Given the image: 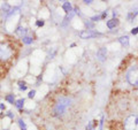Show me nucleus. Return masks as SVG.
Instances as JSON below:
<instances>
[{
    "mask_svg": "<svg viewBox=\"0 0 138 130\" xmlns=\"http://www.w3.org/2000/svg\"><path fill=\"white\" fill-rule=\"evenodd\" d=\"M73 103H74L73 98H70V97H66V96L59 97L52 108V115L55 119H63L67 115L68 110L73 107Z\"/></svg>",
    "mask_w": 138,
    "mask_h": 130,
    "instance_id": "obj_1",
    "label": "nucleus"
},
{
    "mask_svg": "<svg viewBox=\"0 0 138 130\" xmlns=\"http://www.w3.org/2000/svg\"><path fill=\"white\" fill-rule=\"evenodd\" d=\"M14 58V47L8 42H0V62L5 63Z\"/></svg>",
    "mask_w": 138,
    "mask_h": 130,
    "instance_id": "obj_2",
    "label": "nucleus"
},
{
    "mask_svg": "<svg viewBox=\"0 0 138 130\" xmlns=\"http://www.w3.org/2000/svg\"><path fill=\"white\" fill-rule=\"evenodd\" d=\"M124 130H138V115H129L123 121Z\"/></svg>",
    "mask_w": 138,
    "mask_h": 130,
    "instance_id": "obj_3",
    "label": "nucleus"
},
{
    "mask_svg": "<svg viewBox=\"0 0 138 130\" xmlns=\"http://www.w3.org/2000/svg\"><path fill=\"white\" fill-rule=\"evenodd\" d=\"M127 81L130 85L138 88V66H132L127 72Z\"/></svg>",
    "mask_w": 138,
    "mask_h": 130,
    "instance_id": "obj_4",
    "label": "nucleus"
},
{
    "mask_svg": "<svg viewBox=\"0 0 138 130\" xmlns=\"http://www.w3.org/2000/svg\"><path fill=\"white\" fill-rule=\"evenodd\" d=\"M98 36H101V33L94 30H83L80 33V37L82 39H91V38H96Z\"/></svg>",
    "mask_w": 138,
    "mask_h": 130,
    "instance_id": "obj_5",
    "label": "nucleus"
},
{
    "mask_svg": "<svg viewBox=\"0 0 138 130\" xmlns=\"http://www.w3.org/2000/svg\"><path fill=\"white\" fill-rule=\"evenodd\" d=\"M107 47H100L98 51H97V60L100 61V62H105L106 61V58H107Z\"/></svg>",
    "mask_w": 138,
    "mask_h": 130,
    "instance_id": "obj_6",
    "label": "nucleus"
},
{
    "mask_svg": "<svg viewBox=\"0 0 138 130\" xmlns=\"http://www.w3.org/2000/svg\"><path fill=\"white\" fill-rule=\"evenodd\" d=\"M28 32H29L28 28H25V26H19L15 29V35H17L21 39L23 38V37L28 36Z\"/></svg>",
    "mask_w": 138,
    "mask_h": 130,
    "instance_id": "obj_7",
    "label": "nucleus"
},
{
    "mask_svg": "<svg viewBox=\"0 0 138 130\" xmlns=\"http://www.w3.org/2000/svg\"><path fill=\"white\" fill-rule=\"evenodd\" d=\"M61 7H62V9L64 11L66 15L74 11V7H73V5H71V2H69V1H63V4H62Z\"/></svg>",
    "mask_w": 138,
    "mask_h": 130,
    "instance_id": "obj_8",
    "label": "nucleus"
},
{
    "mask_svg": "<svg viewBox=\"0 0 138 130\" xmlns=\"http://www.w3.org/2000/svg\"><path fill=\"white\" fill-rule=\"evenodd\" d=\"M119 24H120V21L117 19H111V20H108L106 22V26L108 29H115Z\"/></svg>",
    "mask_w": 138,
    "mask_h": 130,
    "instance_id": "obj_9",
    "label": "nucleus"
},
{
    "mask_svg": "<svg viewBox=\"0 0 138 130\" xmlns=\"http://www.w3.org/2000/svg\"><path fill=\"white\" fill-rule=\"evenodd\" d=\"M24 104H25V99L24 98H19V99H16L14 106H15L19 110H22V109L24 108Z\"/></svg>",
    "mask_w": 138,
    "mask_h": 130,
    "instance_id": "obj_10",
    "label": "nucleus"
},
{
    "mask_svg": "<svg viewBox=\"0 0 138 130\" xmlns=\"http://www.w3.org/2000/svg\"><path fill=\"white\" fill-rule=\"evenodd\" d=\"M117 40H119V43H120L123 47H128V46H129V37H128V36H121L119 39H117Z\"/></svg>",
    "mask_w": 138,
    "mask_h": 130,
    "instance_id": "obj_11",
    "label": "nucleus"
},
{
    "mask_svg": "<svg viewBox=\"0 0 138 130\" xmlns=\"http://www.w3.org/2000/svg\"><path fill=\"white\" fill-rule=\"evenodd\" d=\"M21 11V7L20 6H15V7H12V9H11V12L7 14V15L5 16L6 19H8V17H11V16H13V15H15V14H17L19 12Z\"/></svg>",
    "mask_w": 138,
    "mask_h": 130,
    "instance_id": "obj_12",
    "label": "nucleus"
},
{
    "mask_svg": "<svg viewBox=\"0 0 138 130\" xmlns=\"http://www.w3.org/2000/svg\"><path fill=\"white\" fill-rule=\"evenodd\" d=\"M11 9H12V6L8 4V2H4L2 5H1V11H2V13L5 14V16L11 12Z\"/></svg>",
    "mask_w": 138,
    "mask_h": 130,
    "instance_id": "obj_13",
    "label": "nucleus"
},
{
    "mask_svg": "<svg viewBox=\"0 0 138 130\" xmlns=\"http://www.w3.org/2000/svg\"><path fill=\"white\" fill-rule=\"evenodd\" d=\"M5 100H6V101H8L9 104L14 105V104H15V101H16L15 94H14V93H8V94H6V96H5Z\"/></svg>",
    "mask_w": 138,
    "mask_h": 130,
    "instance_id": "obj_14",
    "label": "nucleus"
},
{
    "mask_svg": "<svg viewBox=\"0 0 138 130\" xmlns=\"http://www.w3.org/2000/svg\"><path fill=\"white\" fill-rule=\"evenodd\" d=\"M21 40H22V43H23L24 45H31L32 43H33V38H32L31 36H29V35H28V36L23 37Z\"/></svg>",
    "mask_w": 138,
    "mask_h": 130,
    "instance_id": "obj_15",
    "label": "nucleus"
},
{
    "mask_svg": "<svg viewBox=\"0 0 138 130\" xmlns=\"http://www.w3.org/2000/svg\"><path fill=\"white\" fill-rule=\"evenodd\" d=\"M17 84H19V89H20V91H25V90H28V85L24 81H19V83Z\"/></svg>",
    "mask_w": 138,
    "mask_h": 130,
    "instance_id": "obj_16",
    "label": "nucleus"
},
{
    "mask_svg": "<svg viewBox=\"0 0 138 130\" xmlns=\"http://www.w3.org/2000/svg\"><path fill=\"white\" fill-rule=\"evenodd\" d=\"M84 26H86V30H93V28H94V23L91 22V21H85Z\"/></svg>",
    "mask_w": 138,
    "mask_h": 130,
    "instance_id": "obj_17",
    "label": "nucleus"
},
{
    "mask_svg": "<svg viewBox=\"0 0 138 130\" xmlns=\"http://www.w3.org/2000/svg\"><path fill=\"white\" fill-rule=\"evenodd\" d=\"M17 124H19V127H20L21 129H25V128H27V123L24 122V120H23V119H19V120H17Z\"/></svg>",
    "mask_w": 138,
    "mask_h": 130,
    "instance_id": "obj_18",
    "label": "nucleus"
},
{
    "mask_svg": "<svg viewBox=\"0 0 138 130\" xmlns=\"http://www.w3.org/2000/svg\"><path fill=\"white\" fill-rule=\"evenodd\" d=\"M100 20H101L100 14H96V15L91 16V19H90V21L93 22V23H96V22H98V21H100Z\"/></svg>",
    "mask_w": 138,
    "mask_h": 130,
    "instance_id": "obj_19",
    "label": "nucleus"
},
{
    "mask_svg": "<svg viewBox=\"0 0 138 130\" xmlns=\"http://www.w3.org/2000/svg\"><path fill=\"white\" fill-rule=\"evenodd\" d=\"M45 26V21L43 20V19H39V20H37L36 21V26H38V28H42V26Z\"/></svg>",
    "mask_w": 138,
    "mask_h": 130,
    "instance_id": "obj_20",
    "label": "nucleus"
},
{
    "mask_svg": "<svg viewBox=\"0 0 138 130\" xmlns=\"http://www.w3.org/2000/svg\"><path fill=\"white\" fill-rule=\"evenodd\" d=\"M55 54H56V50H54V48H51V51L48 52L47 58H48V59H53Z\"/></svg>",
    "mask_w": 138,
    "mask_h": 130,
    "instance_id": "obj_21",
    "label": "nucleus"
},
{
    "mask_svg": "<svg viewBox=\"0 0 138 130\" xmlns=\"http://www.w3.org/2000/svg\"><path fill=\"white\" fill-rule=\"evenodd\" d=\"M99 122H100L99 123V130H104V122H105V115L104 114L101 115V119Z\"/></svg>",
    "mask_w": 138,
    "mask_h": 130,
    "instance_id": "obj_22",
    "label": "nucleus"
},
{
    "mask_svg": "<svg viewBox=\"0 0 138 130\" xmlns=\"http://www.w3.org/2000/svg\"><path fill=\"white\" fill-rule=\"evenodd\" d=\"M35 94H36V90H31V91H29V93H28V98L29 99L35 98Z\"/></svg>",
    "mask_w": 138,
    "mask_h": 130,
    "instance_id": "obj_23",
    "label": "nucleus"
},
{
    "mask_svg": "<svg viewBox=\"0 0 138 130\" xmlns=\"http://www.w3.org/2000/svg\"><path fill=\"white\" fill-rule=\"evenodd\" d=\"M6 116H8L11 120H14V117H15V115H14V113H13L12 110H8V112L6 113Z\"/></svg>",
    "mask_w": 138,
    "mask_h": 130,
    "instance_id": "obj_24",
    "label": "nucleus"
},
{
    "mask_svg": "<svg viewBox=\"0 0 138 130\" xmlns=\"http://www.w3.org/2000/svg\"><path fill=\"white\" fill-rule=\"evenodd\" d=\"M131 35H133V36L138 35V26H136V28H132V29H131Z\"/></svg>",
    "mask_w": 138,
    "mask_h": 130,
    "instance_id": "obj_25",
    "label": "nucleus"
},
{
    "mask_svg": "<svg viewBox=\"0 0 138 130\" xmlns=\"http://www.w3.org/2000/svg\"><path fill=\"white\" fill-rule=\"evenodd\" d=\"M107 15H108V13H107V11H104L102 13L100 14V16H101V20H104V19H106L107 17Z\"/></svg>",
    "mask_w": 138,
    "mask_h": 130,
    "instance_id": "obj_26",
    "label": "nucleus"
},
{
    "mask_svg": "<svg viewBox=\"0 0 138 130\" xmlns=\"http://www.w3.org/2000/svg\"><path fill=\"white\" fill-rule=\"evenodd\" d=\"M0 110H6V105L4 103H0Z\"/></svg>",
    "mask_w": 138,
    "mask_h": 130,
    "instance_id": "obj_27",
    "label": "nucleus"
},
{
    "mask_svg": "<svg viewBox=\"0 0 138 130\" xmlns=\"http://www.w3.org/2000/svg\"><path fill=\"white\" fill-rule=\"evenodd\" d=\"M83 2H84L85 5H91V4H92L93 1H92V0H84Z\"/></svg>",
    "mask_w": 138,
    "mask_h": 130,
    "instance_id": "obj_28",
    "label": "nucleus"
},
{
    "mask_svg": "<svg viewBox=\"0 0 138 130\" xmlns=\"http://www.w3.org/2000/svg\"><path fill=\"white\" fill-rule=\"evenodd\" d=\"M112 15H113V19H116V16H117V12H116V11H114V12H113V14H112Z\"/></svg>",
    "mask_w": 138,
    "mask_h": 130,
    "instance_id": "obj_29",
    "label": "nucleus"
},
{
    "mask_svg": "<svg viewBox=\"0 0 138 130\" xmlns=\"http://www.w3.org/2000/svg\"><path fill=\"white\" fill-rule=\"evenodd\" d=\"M75 46H76V44H75V43H73V44H70V45H69L70 48H73V47H75Z\"/></svg>",
    "mask_w": 138,
    "mask_h": 130,
    "instance_id": "obj_30",
    "label": "nucleus"
},
{
    "mask_svg": "<svg viewBox=\"0 0 138 130\" xmlns=\"http://www.w3.org/2000/svg\"><path fill=\"white\" fill-rule=\"evenodd\" d=\"M21 130H27V128H25V129H21Z\"/></svg>",
    "mask_w": 138,
    "mask_h": 130,
    "instance_id": "obj_31",
    "label": "nucleus"
},
{
    "mask_svg": "<svg viewBox=\"0 0 138 130\" xmlns=\"http://www.w3.org/2000/svg\"><path fill=\"white\" fill-rule=\"evenodd\" d=\"M2 130H9V129H2Z\"/></svg>",
    "mask_w": 138,
    "mask_h": 130,
    "instance_id": "obj_32",
    "label": "nucleus"
},
{
    "mask_svg": "<svg viewBox=\"0 0 138 130\" xmlns=\"http://www.w3.org/2000/svg\"><path fill=\"white\" fill-rule=\"evenodd\" d=\"M0 90H1V85H0Z\"/></svg>",
    "mask_w": 138,
    "mask_h": 130,
    "instance_id": "obj_33",
    "label": "nucleus"
}]
</instances>
